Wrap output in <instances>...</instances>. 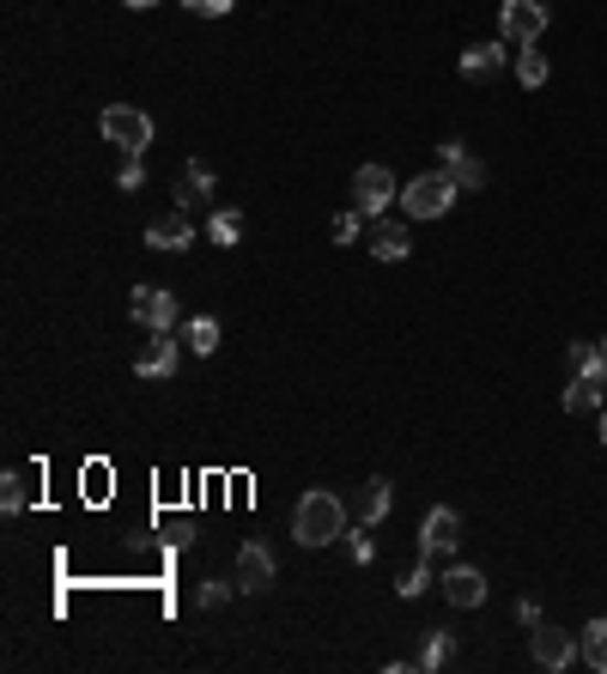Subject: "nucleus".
<instances>
[{"label": "nucleus", "instance_id": "f257e3e1", "mask_svg": "<svg viewBox=\"0 0 607 674\" xmlns=\"http://www.w3.org/2000/svg\"><path fill=\"white\" fill-rule=\"evenodd\" d=\"M291 535L303 541V547H328V541L347 535V504L334 499V492H303L298 511H291Z\"/></svg>", "mask_w": 607, "mask_h": 674}, {"label": "nucleus", "instance_id": "f03ea898", "mask_svg": "<svg viewBox=\"0 0 607 674\" xmlns=\"http://www.w3.org/2000/svg\"><path fill=\"white\" fill-rule=\"evenodd\" d=\"M456 195H461V183L449 171H425L401 189V207H407V220H444L456 207Z\"/></svg>", "mask_w": 607, "mask_h": 674}, {"label": "nucleus", "instance_id": "7ed1b4c3", "mask_svg": "<svg viewBox=\"0 0 607 674\" xmlns=\"http://www.w3.org/2000/svg\"><path fill=\"white\" fill-rule=\"evenodd\" d=\"M498 31H504L510 50H534L541 31H546V7L541 0H504V7H498Z\"/></svg>", "mask_w": 607, "mask_h": 674}, {"label": "nucleus", "instance_id": "20e7f679", "mask_svg": "<svg viewBox=\"0 0 607 674\" xmlns=\"http://www.w3.org/2000/svg\"><path fill=\"white\" fill-rule=\"evenodd\" d=\"M388 201H401L395 176H388V164H359L352 171V207L364 213V220H383Z\"/></svg>", "mask_w": 607, "mask_h": 674}, {"label": "nucleus", "instance_id": "39448f33", "mask_svg": "<svg viewBox=\"0 0 607 674\" xmlns=\"http://www.w3.org/2000/svg\"><path fill=\"white\" fill-rule=\"evenodd\" d=\"M104 140L109 147H128V152L152 147V116L134 110V104H109L104 110Z\"/></svg>", "mask_w": 607, "mask_h": 674}, {"label": "nucleus", "instance_id": "423d86ee", "mask_svg": "<svg viewBox=\"0 0 607 674\" xmlns=\"http://www.w3.org/2000/svg\"><path fill=\"white\" fill-rule=\"evenodd\" d=\"M456 547H461V516L449 511V504L425 511V523H419V553H425V559H437V553H456Z\"/></svg>", "mask_w": 607, "mask_h": 674}, {"label": "nucleus", "instance_id": "0eeeda50", "mask_svg": "<svg viewBox=\"0 0 607 674\" xmlns=\"http://www.w3.org/2000/svg\"><path fill=\"white\" fill-rule=\"evenodd\" d=\"M128 310H134V322H140V329H152V334L177 322V298H170L164 286H134Z\"/></svg>", "mask_w": 607, "mask_h": 674}, {"label": "nucleus", "instance_id": "6e6552de", "mask_svg": "<svg viewBox=\"0 0 607 674\" xmlns=\"http://www.w3.org/2000/svg\"><path fill=\"white\" fill-rule=\"evenodd\" d=\"M583 650H577V638L565 632V625H534V662H541V668H571V662H577Z\"/></svg>", "mask_w": 607, "mask_h": 674}, {"label": "nucleus", "instance_id": "1a4fd4ad", "mask_svg": "<svg viewBox=\"0 0 607 674\" xmlns=\"http://www.w3.org/2000/svg\"><path fill=\"white\" fill-rule=\"evenodd\" d=\"M267 584H274V553H267L262 541H249V547L237 553V589H249V596H262Z\"/></svg>", "mask_w": 607, "mask_h": 674}, {"label": "nucleus", "instance_id": "9d476101", "mask_svg": "<svg viewBox=\"0 0 607 674\" xmlns=\"http://www.w3.org/2000/svg\"><path fill=\"white\" fill-rule=\"evenodd\" d=\"M134 371H140V377H170V371H177V341H170V329H158L152 341L134 353Z\"/></svg>", "mask_w": 607, "mask_h": 674}, {"label": "nucleus", "instance_id": "9b49d317", "mask_svg": "<svg viewBox=\"0 0 607 674\" xmlns=\"http://www.w3.org/2000/svg\"><path fill=\"white\" fill-rule=\"evenodd\" d=\"M437 159H444V171L456 176L461 189H480V183H486V164L473 159V152L461 147V140H444V147H437Z\"/></svg>", "mask_w": 607, "mask_h": 674}, {"label": "nucleus", "instance_id": "f8f14e48", "mask_svg": "<svg viewBox=\"0 0 607 674\" xmlns=\"http://www.w3.org/2000/svg\"><path fill=\"white\" fill-rule=\"evenodd\" d=\"M504 50L510 43H473V50H461V79H498L504 74Z\"/></svg>", "mask_w": 607, "mask_h": 674}, {"label": "nucleus", "instance_id": "ddd939ff", "mask_svg": "<svg viewBox=\"0 0 607 674\" xmlns=\"http://www.w3.org/2000/svg\"><path fill=\"white\" fill-rule=\"evenodd\" d=\"M407 249H413L407 225H395V220H376L371 225V256L376 261H407Z\"/></svg>", "mask_w": 607, "mask_h": 674}, {"label": "nucleus", "instance_id": "4468645a", "mask_svg": "<svg viewBox=\"0 0 607 674\" xmlns=\"http://www.w3.org/2000/svg\"><path fill=\"white\" fill-rule=\"evenodd\" d=\"M146 244H152V249H189L194 244V225L182 220V207H177V213H164V220L146 225Z\"/></svg>", "mask_w": 607, "mask_h": 674}, {"label": "nucleus", "instance_id": "2eb2a0df", "mask_svg": "<svg viewBox=\"0 0 607 674\" xmlns=\"http://www.w3.org/2000/svg\"><path fill=\"white\" fill-rule=\"evenodd\" d=\"M444 596L456 601V608H480V601H486V577L473 571V565H456V571L444 577Z\"/></svg>", "mask_w": 607, "mask_h": 674}, {"label": "nucleus", "instance_id": "dca6fc26", "mask_svg": "<svg viewBox=\"0 0 607 674\" xmlns=\"http://www.w3.org/2000/svg\"><path fill=\"white\" fill-rule=\"evenodd\" d=\"M388 504H395L388 480H364V492H359V523H364V528H376V523L388 516Z\"/></svg>", "mask_w": 607, "mask_h": 674}, {"label": "nucleus", "instance_id": "f3484780", "mask_svg": "<svg viewBox=\"0 0 607 674\" xmlns=\"http://www.w3.org/2000/svg\"><path fill=\"white\" fill-rule=\"evenodd\" d=\"M577 650H583V662H589L595 674H607V620H589V625H583Z\"/></svg>", "mask_w": 607, "mask_h": 674}, {"label": "nucleus", "instance_id": "a211bd4d", "mask_svg": "<svg viewBox=\"0 0 607 674\" xmlns=\"http://www.w3.org/2000/svg\"><path fill=\"white\" fill-rule=\"evenodd\" d=\"M449 656H456V638H449V632H425V644H419V656H413V668L432 674V668H444Z\"/></svg>", "mask_w": 607, "mask_h": 674}, {"label": "nucleus", "instance_id": "6ab92c4d", "mask_svg": "<svg viewBox=\"0 0 607 674\" xmlns=\"http://www.w3.org/2000/svg\"><path fill=\"white\" fill-rule=\"evenodd\" d=\"M607 402V389L601 383H589V377H571V389H565V414H589V407H601Z\"/></svg>", "mask_w": 607, "mask_h": 674}, {"label": "nucleus", "instance_id": "aec40b11", "mask_svg": "<svg viewBox=\"0 0 607 674\" xmlns=\"http://www.w3.org/2000/svg\"><path fill=\"white\" fill-rule=\"evenodd\" d=\"M206 195H213V171L201 159H189L182 164V201H206Z\"/></svg>", "mask_w": 607, "mask_h": 674}, {"label": "nucleus", "instance_id": "412c9836", "mask_svg": "<svg viewBox=\"0 0 607 674\" xmlns=\"http://www.w3.org/2000/svg\"><path fill=\"white\" fill-rule=\"evenodd\" d=\"M206 237L231 249V244H237V237H243V220H237V213H231V207H219L213 220H206Z\"/></svg>", "mask_w": 607, "mask_h": 674}, {"label": "nucleus", "instance_id": "4be33fe9", "mask_svg": "<svg viewBox=\"0 0 607 674\" xmlns=\"http://www.w3.org/2000/svg\"><path fill=\"white\" fill-rule=\"evenodd\" d=\"M432 584H437V577H432V559H419V565H407V571H401V584H395V589L413 601V596H425Z\"/></svg>", "mask_w": 607, "mask_h": 674}, {"label": "nucleus", "instance_id": "5701e85b", "mask_svg": "<svg viewBox=\"0 0 607 674\" xmlns=\"http://www.w3.org/2000/svg\"><path fill=\"white\" fill-rule=\"evenodd\" d=\"M213 346H219V322H213V317H194V322H189V353L206 359Z\"/></svg>", "mask_w": 607, "mask_h": 674}, {"label": "nucleus", "instance_id": "b1692460", "mask_svg": "<svg viewBox=\"0 0 607 674\" xmlns=\"http://www.w3.org/2000/svg\"><path fill=\"white\" fill-rule=\"evenodd\" d=\"M517 79H522V86H546V55L541 50H522L517 55Z\"/></svg>", "mask_w": 607, "mask_h": 674}, {"label": "nucleus", "instance_id": "393cba45", "mask_svg": "<svg viewBox=\"0 0 607 674\" xmlns=\"http://www.w3.org/2000/svg\"><path fill=\"white\" fill-rule=\"evenodd\" d=\"M359 232H364V213H359V207L334 220V244H359Z\"/></svg>", "mask_w": 607, "mask_h": 674}, {"label": "nucleus", "instance_id": "a878e982", "mask_svg": "<svg viewBox=\"0 0 607 674\" xmlns=\"http://www.w3.org/2000/svg\"><path fill=\"white\" fill-rule=\"evenodd\" d=\"M0 504H7V516L24 511V474H7V480H0Z\"/></svg>", "mask_w": 607, "mask_h": 674}, {"label": "nucleus", "instance_id": "bb28decb", "mask_svg": "<svg viewBox=\"0 0 607 674\" xmlns=\"http://www.w3.org/2000/svg\"><path fill=\"white\" fill-rule=\"evenodd\" d=\"M182 7H189L194 19H225L231 7H237V0H182Z\"/></svg>", "mask_w": 607, "mask_h": 674}, {"label": "nucleus", "instance_id": "cd10ccee", "mask_svg": "<svg viewBox=\"0 0 607 674\" xmlns=\"http://www.w3.org/2000/svg\"><path fill=\"white\" fill-rule=\"evenodd\" d=\"M116 183H121V189H140V183H146V164H140V152H128V159H121Z\"/></svg>", "mask_w": 607, "mask_h": 674}, {"label": "nucleus", "instance_id": "c85d7f7f", "mask_svg": "<svg viewBox=\"0 0 607 674\" xmlns=\"http://www.w3.org/2000/svg\"><path fill=\"white\" fill-rule=\"evenodd\" d=\"M231 584H237V577H231ZM231 584H225V577H206V584H201V608H219V601L231 596Z\"/></svg>", "mask_w": 607, "mask_h": 674}, {"label": "nucleus", "instance_id": "c756f323", "mask_svg": "<svg viewBox=\"0 0 607 674\" xmlns=\"http://www.w3.org/2000/svg\"><path fill=\"white\" fill-rule=\"evenodd\" d=\"M347 547H352V559H359V565H371V559H376V547H371V535H364V528L347 541Z\"/></svg>", "mask_w": 607, "mask_h": 674}, {"label": "nucleus", "instance_id": "7c9ffc66", "mask_svg": "<svg viewBox=\"0 0 607 674\" xmlns=\"http://www.w3.org/2000/svg\"><path fill=\"white\" fill-rule=\"evenodd\" d=\"M517 620H522V625H541V601L522 596V601H517Z\"/></svg>", "mask_w": 607, "mask_h": 674}, {"label": "nucleus", "instance_id": "2f4dec72", "mask_svg": "<svg viewBox=\"0 0 607 674\" xmlns=\"http://www.w3.org/2000/svg\"><path fill=\"white\" fill-rule=\"evenodd\" d=\"M121 7H158V0H121Z\"/></svg>", "mask_w": 607, "mask_h": 674}, {"label": "nucleus", "instance_id": "473e14b6", "mask_svg": "<svg viewBox=\"0 0 607 674\" xmlns=\"http://www.w3.org/2000/svg\"><path fill=\"white\" fill-rule=\"evenodd\" d=\"M601 443H607V414H601Z\"/></svg>", "mask_w": 607, "mask_h": 674}, {"label": "nucleus", "instance_id": "72a5a7b5", "mask_svg": "<svg viewBox=\"0 0 607 674\" xmlns=\"http://www.w3.org/2000/svg\"><path fill=\"white\" fill-rule=\"evenodd\" d=\"M601 353H607V341H601Z\"/></svg>", "mask_w": 607, "mask_h": 674}]
</instances>
